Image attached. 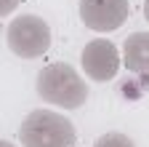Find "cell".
<instances>
[{
  "mask_svg": "<svg viewBox=\"0 0 149 147\" xmlns=\"http://www.w3.org/2000/svg\"><path fill=\"white\" fill-rule=\"evenodd\" d=\"M37 94L48 104L64 107V110H77L88 99V86L72 64L56 62V64H48L37 75Z\"/></svg>",
  "mask_w": 149,
  "mask_h": 147,
  "instance_id": "6da1fadb",
  "label": "cell"
},
{
  "mask_svg": "<svg viewBox=\"0 0 149 147\" xmlns=\"http://www.w3.org/2000/svg\"><path fill=\"white\" fill-rule=\"evenodd\" d=\"M22 147H74L77 134L69 118L53 110H35L19 128Z\"/></svg>",
  "mask_w": 149,
  "mask_h": 147,
  "instance_id": "7a4b0ae2",
  "label": "cell"
},
{
  "mask_svg": "<svg viewBox=\"0 0 149 147\" xmlns=\"http://www.w3.org/2000/svg\"><path fill=\"white\" fill-rule=\"evenodd\" d=\"M8 48L22 59H37L51 48V27L35 13H22L6 30Z\"/></svg>",
  "mask_w": 149,
  "mask_h": 147,
  "instance_id": "3957f363",
  "label": "cell"
},
{
  "mask_svg": "<svg viewBox=\"0 0 149 147\" xmlns=\"http://www.w3.org/2000/svg\"><path fill=\"white\" fill-rule=\"evenodd\" d=\"M130 13L128 0H80V19L93 32H115Z\"/></svg>",
  "mask_w": 149,
  "mask_h": 147,
  "instance_id": "277c9868",
  "label": "cell"
},
{
  "mask_svg": "<svg viewBox=\"0 0 149 147\" xmlns=\"http://www.w3.org/2000/svg\"><path fill=\"white\" fill-rule=\"evenodd\" d=\"M80 59H83V70H85V75L91 80H96V83H107L112 80L120 72V53H117V46L112 43V40H104V38H96V40H88L83 53H80Z\"/></svg>",
  "mask_w": 149,
  "mask_h": 147,
  "instance_id": "5b68a950",
  "label": "cell"
},
{
  "mask_svg": "<svg viewBox=\"0 0 149 147\" xmlns=\"http://www.w3.org/2000/svg\"><path fill=\"white\" fill-rule=\"evenodd\" d=\"M123 64L136 75H149V32H133L125 38Z\"/></svg>",
  "mask_w": 149,
  "mask_h": 147,
  "instance_id": "8992f818",
  "label": "cell"
},
{
  "mask_svg": "<svg viewBox=\"0 0 149 147\" xmlns=\"http://www.w3.org/2000/svg\"><path fill=\"white\" fill-rule=\"evenodd\" d=\"M93 147H136L133 139L120 134V131H109V134H101L96 142H93Z\"/></svg>",
  "mask_w": 149,
  "mask_h": 147,
  "instance_id": "52a82bcc",
  "label": "cell"
},
{
  "mask_svg": "<svg viewBox=\"0 0 149 147\" xmlns=\"http://www.w3.org/2000/svg\"><path fill=\"white\" fill-rule=\"evenodd\" d=\"M19 6H22V0H0V19H6V16H11Z\"/></svg>",
  "mask_w": 149,
  "mask_h": 147,
  "instance_id": "ba28073f",
  "label": "cell"
},
{
  "mask_svg": "<svg viewBox=\"0 0 149 147\" xmlns=\"http://www.w3.org/2000/svg\"><path fill=\"white\" fill-rule=\"evenodd\" d=\"M144 16H146V22H149V0H144Z\"/></svg>",
  "mask_w": 149,
  "mask_h": 147,
  "instance_id": "9c48e42d",
  "label": "cell"
},
{
  "mask_svg": "<svg viewBox=\"0 0 149 147\" xmlns=\"http://www.w3.org/2000/svg\"><path fill=\"white\" fill-rule=\"evenodd\" d=\"M0 147H13L11 142H6V139H0Z\"/></svg>",
  "mask_w": 149,
  "mask_h": 147,
  "instance_id": "30bf717a",
  "label": "cell"
}]
</instances>
